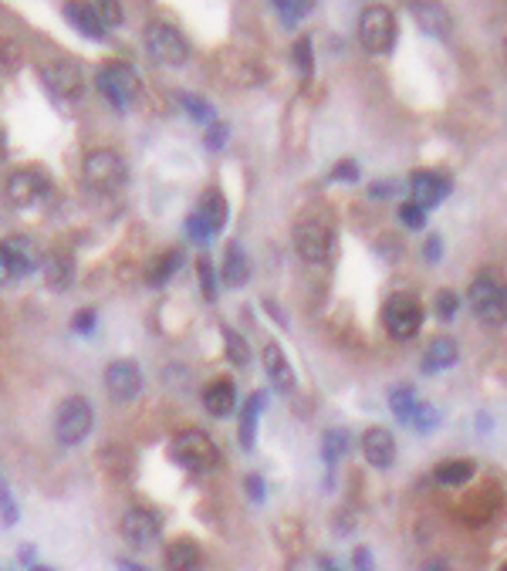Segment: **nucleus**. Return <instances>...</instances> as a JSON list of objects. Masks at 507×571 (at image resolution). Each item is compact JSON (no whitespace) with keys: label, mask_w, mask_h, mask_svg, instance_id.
<instances>
[{"label":"nucleus","mask_w":507,"mask_h":571,"mask_svg":"<svg viewBox=\"0 0 507 571\" xmlns=\"http://www.w3.org/2000/svg\"><path fill=\"white\" fill-rule=\"evenodd\" d=\"M169 453H173V460L180 463L183 470H190V474H207V470L217 467V460H220L217 443H213L203 430L176 433V440H173V446H169Z\"/></svg>","instance_id":"1"},{"label":"nucleus","mask_w":507,"mask_h":571,"mask_svg":"<svg viewBox=\"0 0 507 571\" xmlns=\"http://www.w3.org/2000/svg\"><path fill=\"white\" fill-rule=\"evenodd\" d=\"M396 14L389 7H366L359 17V41L369 55H389L396 44Z\"/></svg>","instance_id":"2"},{"label":"nucleus","mask_w":507,"mask_h":571,"mask_svg":"<svg viewBox=\"0 0 507 571\" xmlns=\"http://www.w3.org/2000/svg\"><path fill=\"white\" fill-rule=\"evenodd\" d=\"M146 51H149V58L159 61V65L180 68V65H186V58H190V41H186L183 31H176L173 24L156 21L146 28Z\"/></svg>","instance_id":"3"},{"label":"nucleus","mask_w":507,"mask_h":571,"mask_svg":"<svg viewBox=\"0 0 507 571\" xmlns=\"http://www.w3.org/2000/svg\"><path fill=\"white\" fill-rule=\"evenodd\" d=\"M95 88L109 98L115 109H129L139 95V75L132 65H122V61H109V65L99 68L95 75Z\"/></svg>","instance_id":"4"},{"label":"nucleus","mask_w":507,"mask_h":571,"mask_svg":"<svg viewBox=\"0 0 507 571\" xmlns=\"http://www.w3.org/2000/svg\"><path fill=\"white\" fill-rule=\"evenodd\" d=\"M82 176H85V183L92 186V190L115 193L122 183H126V163H122V156L112 153V149H95V153L85 156Z\"/></svg>","instance_id":"5"},{"label":"nucleus","mask_w":507,"mask_h":571,"mask_svg":"<svg viewBox=\"0 0 507 571\" xmlns=\"http://www.w3.org/2000/svg\"><path fill=\"white\" fill-rule=\"evenodd\" d=\"M295 251L301 261L325 264L332 257V223L325 217H305L295 227Z\"/></svg>","instance_id":"6"},{"label":"nucleus","mask_w":507,"mask_h":571,"mask_svg":"<svg viewBox=\"0 0 507 571\" xmlns=\"http://www.w3.org/2000/svg\"><path fill=\"white\" fill-rule=\"evenodd\" d=\"M92 433V406L82 396H71L58 406L55 416V436L61 446H78Z\"/></svg>","instance_id":"7"},{"label":"nucleus","mask_w":507,"mask_h":571,"mask_svg":"<svg viewBox=\"0 0 507 571\" xmlns=\"http://www.w3.org/2000/svg\"><path fill=\"white\" fill-rule=\"evenodd\" d=\"M41 78L44 85H48V92L55 98H65V102H75V98H82L85 92V71L78 61H51V65L41 68Z\"/></svg>","instance_id":"8"},{"label":"nucleus","mask_w":507,"mask_h":571,"mask_svg":"<svg viewBox=\"0 0 507 571\" xmlns=\"http://www.w3.org/2000/svg\"><path fill=\"white\" fill-rule=\"evenodd\" d=\"M382 325H386V332L393 338H413L423 328V305L399 294V298H393L382 308Z\"/></svg>","instance_id":"9"},{"label":"nucleus","mask_w":507,"mask_h":571,"mask_svg":"<svg viewBox=\"0 0 507 571\" xmlns=\"http://www.w3.org/2000/svg\"><path fill=\"white\" fill-rule=\"evenodd\" d=\"M48 193H51L48 176L34 166L14 169V173L7 176V200H11L14 207H34V203H41Z\"/></svg>","instance_id":"10"},{"label":"nucleus","mask_w":507,"mask_h":571,"mask_svg":"<svg viewBox=\"0 0 507 571\" xmlns=\"http://www.w3.org/2000/svg\"><path fill=\"white\" fill-rule=\"evenodd\" d=\"M159 531H163V521H159V514L149 511V507H129L126 517H122V534H126L132 548H149V544H156Z\"/></svg>","instance_id":"11"},{"label":"nucleus","mask_w":507,"mask_h":571,"mask_svg":"<svg viewBox=\"0 0 507 571\" xmlns=\"http://www.w3.org/2000/svg\"><path fill=\"white\" fill-rule=\"evenodd\" d=\"M105 389H109V396L115 399V403H132V399L139 396V389H142L139 365L132 359L112 362L109 369H105Z\"/></svg>","instance_id":"12"},{"label":"nucleus","mask_w":507,"mask_h":571,"mask_svg":"<svg viewBox=\"0 0 507 571\" xmlns=\"http://www.w3.org/2000/svg\"><path fill=\"white\" fill-rule=\"evenodd\" d=\"M470 308L484 321H504V288L491 278H477L470 284Z\"/></svg>","instance_id":"13"},{"label":"nucleus","mask_w":507,"mask_h":571,"mask_svg":"<svg viewBox=\"0 0 507 571\" xmlns=\"http://www.w3.org/2000/svg\"><path fill=\"white\" fill-rule=\"evenodd\" d=\"M409 11H413V21L420 24V31L430 34V38H447L453 28L447 7L437 4V0H413Z\"/></svg>","instance_id":"14"},{"label":"nucleus","mask_w":507,"mask_h":571,"mask_svg":"<svg viewBox=\"0 0 507 571\" xmlns=\"http://www.w3.org/2000/svg\"><path fill=\"white\" fill-rule=\"evenodd\" d=\"M362 453H366V463H372L376 470L393 467L396 460V440L386 426H372V430L362 436Z\"/></svg>","instance_id":"15"},{"label":"nucleus","mask_w":507,"mask_h":571,"mask_svg":"<svg viewBox=\"0 0 507 571\" xmlns=\"http://www.w3.org/2000/svg\"><path fill=\"white\" fill-rule=\"evenodd\" d=\"M409 190H413V203L420 210H430L443 203V196L450 193V183L443 180L440 173H430V169H423V173H413V180H409Z\"/></svg>","instance_id":"16"},{"label":"nucleus","mask_w":507,"mask_h":571,"mask_svg":"<svg viewBox=\"0 0 507 571\" xmlns=\"http://www.w3.org/2000/svg\"><path fill=\"white\" fill-rule=\"evenodd\" d=\"M41 274H44V284L51 291H65L71 281H75V261H71L68 251H48L41 257Z\"/></svg>","instance_id":"17"},{"label":"nucleus","mask_w":507,"mask_h":571,"mask_svg":"<svg viewBox=\"0 0 507 571\" xmlns=\"http://www.w3.org/2000/svg\"><path fill=\"white\" fill-rule=\"evenodd\" d=\"M65 17H68L71 28H75L78 34H85V38H92V41L105 38V24L99 21V14H95V4H88V0H68Z\"/></svg>","instance_id":"18"},{"label":"nucleus","mask_w":507,"mask_h":571,"mask_svg":"<svg viewBox=\"0 0 507 571\" xmlns=\"http://www.w3.org/2000/svg\"><path fill=\"white\" fill-rule=\"evenodd\" d=\"M4 257H7V267H11V278H28V274L38 267V251L31 247V240L28 237H11V240H4Z\"/></svg>","instance_id":"19"},{"label":"nucleus","mask_w":507,"mask_h":571,"mask_svg":"<svg viewBox=\"0 0 507 571\" xmlns=\"http://www.w3.org/2000/svg\"><path fill=\"white\" fill-rule=\"evenodd\" d=\"M264 372H268L271 386L278 392H291L295 389V369H291L288 355H284L281 345H264Z\"/></svg>","instance_id":"20"},{"label":"nucleus","mask_w":507,"mask_h":571,"mask_svg":"<svg viewBox=\"0 0 507 571\" xmlns=\"http://www.w3.org/2000/svg\"><path fill=\"white\" fill-rule=\"evenodd\" d=\"M203 409H207L210 416H217V419H224V416L234 413V409H237V389H234V382H230V379L210 382V386L203 389Z\"/></svg>","instance_id":"21"},{"label":"nucleus","mask_w":507,"mask_h":571,"mask_svg":"<svg viewBox=\"0 0 507 571\" xmlns=\"http://www.w3.org/2000/svg\"><path fill=\"white\" fill-rule=\"evenodd\" d=\"M457 359H460V352H457V342H453V338H433L423 352V372L426 376H437V372H447Z\"/></svg>","instance_id":"22"},{"label":"nucleus","mask_w":507,"mask_h":571,"mask_svg":"<svg viewBox=\"0 0 507 571\" xmlns=\"http://www.w3.org/2000/svg\"><path fill=\"white\" fill-rule=\"evenodd\" d=\"M247 278H251V261H247L244 247L230 244L227 254H224V281L230 284V288H244Z\"/></svg>","instance_id":"23"},{"label":"nucleus","mask_w":507,"mask_h":571,"mask_svg":"<svg viewBox=\"0 0 507 571\" xmlns=\"http://www.w3.org/2000/svg\"><path fill=\"white\" fill-rule=\"evenodd\" d=\"M166 571H200V548L193 541H173L166 548Z\"/></svg>","instance_id":"24"},{"label":"nucleus","mask_w":507,"mask_h":571,"mask_svg":"<svg viewBox=\"0 0 507 571\" xmlns=\"http://www.w3.org/2000/svg\"><path fill=\"white\" fill-rule=\"evenodd\" d=\"M264 392H254L251 399L244 403V413H240V446L244 450H254V436H257V416H261V409H264Z\"/></svg>","instance_id":"25"},{"label":"nucleus","mask_w":507,"mask_h":571,"mask_svg":"<svg viewBox=\"0 0 507 571\" xmlns=\"http://www.w3.org/2000/svg\"><path fill=\"white\" fill-rule=\"evenodd\" d=\"M477 467L470 460H443L437 470H433V477H437V484L443 487H460L467 484V480H474Z\"/></svg>","instance_id":"26"},{"label":"nucleus","mask_w":507,"mask_h":571,"mask_svg":"<svg viewBox=\"0 0 507 571\" xmlns=\"http://www.w3.org/2000/svg\"><path fill=\"white\" fill-rule=\"evenodd\" d=\"M197 217L200 220H207L213 230H224V223H227V200H224V193H217V190H210L207 196L200 200V210H197Z\"/></svg>","instance_id":"27"},{"label":"nucleus","mask_w":507,"mask_h":571,"mask_svg":"<svg viewBox=\"0 0 507 571\" xmlns=\"http://www.w3.org/2000/svg\"><path fill=\"white\" fill-rule=\"evenodd\" d=\"M180 261H183V254L180 251H166V254H159L153 264H149V271H146V281L149 284H166L169 278H173L176 271H180Z\"/></svg>","instance_id":"28"},{"label":"nucleus","mask_w":507,"mask_h":571,"mask_svg":"<svg viewBox=\"0 0 507 571\" xmlns=\"http://www.w3.org/2000/svg\"><path fill=\"white\" fill-rule=\"evenodd\" d=\"M345 450H349V433H345V430H328L325 440H322V457H325L328 467H335V463L345 457Z\"/></svg>","instance_id":"29"},{"label":"nucleus","mask_w":507,"mask_h":571,"mask_svg":"<svg viewBox=\"0 0 507 571\" xmlns=\"http://www.w3.org/2000/svg\"><path fill=\"white\" fill-rule=\"evenodd\" d=\"M416 403H420V399H416L413 386H396L393 392H389V409H393V413L403 419V423H406L409 416H413Z\"/></svg>","instance_id":"30"},{"label":"nucleus","mask_w":507,"mask_h":571,"mask_svg":"<svg viewBox=\"0 0 507 571\" xmlns=\"http://www.w3.org/2000/svg\"><path fill=\"white\" fill-rule=\"evenodd\" d=\"M406 426H413V430H420V433H433L440 426V413L430 403H416L413 416L406 419Z\"/></svg>","instance_id":"31"},{"label":"nucleus","mask_w":507,"mask_h":571,"mask_svg":"<svg viewBox=\"0 0 507 571\" xmlns=\"http://www.w3.org/2000/svg\"><path fill=\"white\" fill-rule=\"evenodd\" d=\"M224 352H227L230 362L240 365V369L251 362V349H247V342L234 332V328H224Z\"/></svg>","instance_id":"32"},{"label":"nucleus","mask_w":507,"mask_h":571,"mask_svg":"<svg viewBox=\"0 0 507 571\" xmlns=\"http://www.w3.org/2000/svg\"><path fill=\"white\" fill-rule=\"evenodd\" d=\"M176 98H180V105H183L186 112L193 115V119L203 122V126H213V109H210L207 102H203V98H197V95H186V92H180Z\"/></svg>","instance_id":"33"},{"label":"nucleus","mask_w":507,"mask_h":571,"mask_svg":"<svg viewBox=\"0 0 507 571\" xmlns=\"http://www.w3.org/2000/svg\"><path fill=\"white\" fill-rule=\"evenodd\" d=\"M95 14H99V21L105 28H119L122 24V4L119 0H95Z\"/></svg>","instance_id":"34"},{"label":"nucleus","mask_w":507,"mask_h":571,"mask_svg":"<svg viewBox=\"0 0 507 571\" xmlns=\"http://www.w3.org/2000/svg\"><path fill=\"white\" fill-rule=\"evenodd\" d=\"M274 7H278V11H281L284 24H298L301 17L308 14L311 0H274Z\"/></svg>","instance_id":"35"},{"label":"nucleus","mask_w":507,"mask_h":571,"mask_svg":"<svg viewBox=\"0 0 507 571\" xmlns=\"http://www.w3.org/2000/svg\"><path fill=\"white\" fill-rule=\"evenodd\" d=\"M197 278H200V288H203V298L207 301H217V274H213V264L203 257L197 264Z\"/></svg>","instance_id":"36"},{"label":"nucleus","mask_w":507,"mask_h":571,"mask_svg":"<svg viewBox=\"0 0 507 571\" xmlns=\"http://www.w3.org/2000/svg\"><path fill=\"white\" fill-rule=\"evenodd\" d=\"M186 234H190V240H197V244H210V240L217 237V230H213L207 220H200L197 213H193V217L186 220Z\"/></svg>","instance_id":"37"},{"label":"nucleus","mask_w":507,"mask_h":571,"mask_svg":"<svg viewBox=\"0 0 507 571\" xmlns=\"http://www.w3.org/2000/svg\"><path fill=\"white\" fill-rule=\"evenodd\" d=\"M295 65H298V71L301 75H311V71H315V55H311V38H298V44H295Z\"/></svg>","instance_id":"38"},{"label":"nucleus","mask_w":507,"mask_h":571,"mask_svg":"<svg viewBox=\"0 0 507 571\" xmlns=\"http://www.w3.org/2000/svg\"><path fill=\"white\" fill-rule=\"evenodd\" d=\"M457 308H460V298L453 291H440L437 294V318L453 321V318H457Z\"/></svg>","instance_id":"39"},{"label":"nucleus","mask_w":507,"mask_h":571,"mask_svg":"<svg viewBox=\"0 0 507 571\" xmlns=\"http://www.w3.org/2000/svg\"><path fill=\"white\" fill-rule=\"evenodd\" d=\"M0 521H4L7 528L17 521V504H14V497H11V490H7L4 480H0Z\"/></svg>","instance_id":"40"},{"label":"nucleus","mask_w":507,"mask_h":571,"mask_svg":"<svg viewBox=\"0 0 507 571\" xmlns=\"http://www.w3.org/2000/svg\"><path fill=\"white\" fill-rule=\"evenodd\" d=\"M399 220H403L409 230H423L426 213L416 207V203H403V207H399Z\"/></svg>","instance_id":"41"},{"label":"nucleus","mask_w":507,"mask_h":571,"mask_svg":"<svg viewBox=\"0 0 507 571\" xmlns=\"http://www.w3.org/2000/svg\"><path fill=\"white\" fill-rule=\"evenodd\" d=\"M332 180H342V183H355L359 180V166L352 163V159H345V163H338L332 169Z\"/></svg>","instance_id":"42"},{"label":"nucleus","mask_w":507,"mask_h":571,"mask_svg":"<svg viewBox=\"0 0 507 571\" xmlns=\"http://www.w3.org/2000/svg\"><path fill=\"white\" fill-rule=\"evenodd\" d=\"M244 487H247V497H251L254 504H261V501H264V480L257 477V474L247 477V480H244Z\"/></svg>","instance_id":"43"},{"label":"nucleus","mask_w":507,"mask_h":571,"mask_svg":"<svg viewBox=\"0 0 507 571\" xmlns=\"http://www.w3.org/2000/svg\"><path fill=\"white\" fill-rule=\"evenodd\" d=\"M352 565H355V571H376V565H372V551H369V548H355Z\"/></svg>","instance_id":"44"},{"label":"nucleus","mask_w":507,"mask_h":571,"mask_svg":"<svg viewBox=\"0 0 507 571\" xmlns=\"http://www.w3.org/2000/svg\"><path fill=\"white\" fill-rule=\"evenodd\" d=\"M75 332H82V335H92L95 332V311H78Z\"/></svg>","instance_id":"45"},{"label":"nucleus","mask_w":507,"mask_h":571,"mask_svg":"<svg viewBox=\"0 0 507 571\" xmlns=\"http://www.w3.org/2000/svg\"><path fill=\"white\" fill-rule=\"evenodd\" d=\"M227 126H220V122H213V126H210V132H207V146L210 149H220V146H224V139H227Z\"/></svg>","instance_id":"46"},{"label":"nucleus","mask_w":507,"mask_h":571,"mask_svg":"<svg viewBox=\"0 0 507 571\" xmlns=\"http://www.w3.org/2000/svg\"><path fill=\"white\" fill-rule=\"evenodd\" d=\"M440 254H443V244H440V237L433 234L430 240H426V261H430V264H440Z\"/></svg>","instance_id":"47"},{"label":"nucleus","mask_w":507,"mask_h":571,"mask_svg":"<svg viewBox=\"0 0 507 571\" xmlns=\"http://www.w3.org/2000/svg\"><path fill=\"white\" fill-rule=\"evenodd\" d=\"M396 193H399L396 183H379V186H372V196H396Z\"/></svg>","instance_id":"48"},{"label":"nucleus","mask_w":507,"mask_h":571,"mask_svg":"<svg viewBox=\"0 0 507 571\" xmlns=\"http://www.w3.org/2000/svg\"><path fill=\"white\" fill-rule=\"evenodd\" d=\"M11 281V267H7V257H4V247H0V284Z\"/></svg>","instance_id":"49"},{"label":"nucleus","mask_w":507,"mask_h":571,"mask_svg":"<svg viewBox=\"0 0 507 571\" xmlns=\"http://www.w3.org/2000/svg\"><path fill=\"white\" fill-rule=\"evenodd\" d=\"M420 571H453L447 561H440V558H433V561H426V565Z\"/></svg>","instance_id":"50"},{"label":"nucleus","mask_w":507,"mask_h":571,"mask_svg":"<svg viewBox=\"0 0 507 571\" xmlns=\"http://www.w3.org/2000/svg\"><path fill=\"white\" fill-rule=\"evenodd\" d=\"M318 571H342V568H338V561L332 558H318Z\"/></svg>","instance_id":"51"},{"label":"nucleus","mask_w":507,"mask_h":571,"mask_svg":"<svg viewBox=\"0 0 507 571\" xmlns=\"http://www.w3.org/2000/svg\"><path fill=\"white\" fill-rule=\"evenodd\" d=\"M119 571H149V568L136 565V561H126V558H119Z\"/></svg>","instance_id":"52"},{"label":"nucleus","mask_w":507,"mask_h":571,"mask_svg":"<svg viewBox=\"0 0 507 571\" xmlns=\"http://www.w3.org/2000/svg\"><path fill=\"white\" fill-rule=\"evenodd\" d=\"M34 571H48V568H34Z\"/></svg>","instance_id":"53"},{"label":"nucleus","mask_w":507,"mask_h":571,"mask_svg":"<svg viewBox=\"0 0 507 571\" xmlns=\"http://www.w3.org/2000/svg\"><path fill=\"white\" fill-rule=\"evenodd\" d=\"M501 571H507V568H504V565H501Z\"/></svg>","instance_id":"54"}]
</instances>
